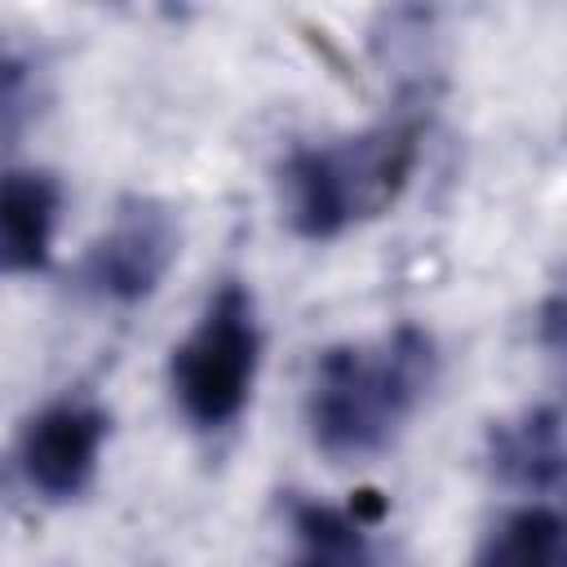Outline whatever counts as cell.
I'll return each mask as SVG.
<instances>
[{"mask_svg": "<svg viewBox=\"0 0 567 567\" xmlns=\"http://www.w3.org/2000/svg\"><path fill=\"white\" fill-rule=\"evenodd\" d=\"M434 337L416 323H399L377 346H328L306 399L315 447L332 461L385 447L434 385Z\"/></svg>", "mask_w": 567, "mask_h": 567, "instance_id": "1", "label": "cell"}, {"mask_svg": "<svg viewBox=\"0 0 567 567\" xmlns=\"http://www.w3.org/2000/svg\"><path fill=\"white\" fill-rule=\"evenodd\" d=\"M416 151V120H390L354 137L297 146L279 168L288 226L301 239H337L341 230L381 217L403 195Z\"/></svg>", "mask_w": 567, "mask_h": 567, "instance_id": "2", "label": "cell"}, {"mask_svg": "<svg viewBox=\"0 0 567 567\" xmlns=\"http://www.w3.org/2000/svg\"><path fill=\"white\" fill-rule=\"evenodd\" d=\"M257 359H261L257 310L248 288L230 279L208 297L199 323L186 332V341L173 350L168 363L173 394L186 421L199 430H221L226 421H235L252 394Z\"/></svg>", "mask_w": 567, "mask_h": 567, "instance_id": "3", "label": "cell"}, {"mask_svg": "<svg viewBox=\"0 0 567 567\" xmlns=\"http://www.w3.org/2000/svg\"><path fill=\"white\" fill-rule=\"evenodd\" d=\"M177 244H182V230H177L173 208L151 195H128V199H120L111 226L89 248L80 279L102 301L137 306L168 275Z\"/></svg>", "mask_w": 567, "mask_h": 567, "instance_id": "4", "label": "cell"}, {"mask_svg": "<svg viewBox=\"0 0 567 567\" xmlns=\"http://www.w3.org/2000/svg\"><path fill=\"white\" fill-rule=\"evenodd\" d=\"M106 425L111 421L93 399H58L40 408L18 439V461L27 483L49 501L80 496L97 470Z\"/></svg>", "mask_w": 567, "mask_h": 567, "instance_id": "5", "label": "cell"}, {"mask_svg": "<svg viewBox=\"0 0 567 567\" xmlns=\"http://www.w3.org/2000/svg\"><path fill=\"white\" fill-rule=\"evenodd\" d=\"M487 465L505 487L567 496V421L554 408H527L487 430Z\"/></svg>", "mask_w": 567, "mask_h": 567, "instance_id": "6", "label": "cell"}, {"mask_svg": "<svg viewBox=\"0 0 567 567\" xmlns=\"http://www.w3.org/2000/svg\"><path fill=\"white\" fill-rule=\"evenodd\" d=\"M62 190L40 168H9L0 186V252L4 270L31 275L49 261Z\"/></svg>", "mask_w": 567, "mask_h": 567, "instance_id": "7", "label": "cell"}, {"mask_svg": "<svg viewBox=\"0 0 567 567\" xmlns=\"http://www.w3.org/2000/svg\"><path fill=\"white\" fill-rule=\"evenodd\" d=\"M288 523L297 554L288 567H385L381 549L372 545V523H363L350 505L332 509L323 501L292 496L288 501Z\"/></svg>", "mask_w": 567, "mask_h": 567, "instance_id": "8", "label": "cell"}, {"mask_svg": "<svg viewBox=\"0 0 567 567\" xmlns=\"http://www.w3.org/2000/svg\"><path fill=\"white\" fill-rule=\"evenodd\" d=\"M474 567H567V496L509 509L478 540Z\"/></svg>", "mask_w": 567, "mask_h": 567, "instance_id": "9", "label": "cell"}, {"mask_svg": "<svg viewBox=\"0 0 567 567\" xmlns=\"http://www.w3.org/2000/svg\"><path fill=\"white\" fill-rule=\"evenodd\" d=\"M540 341L567 359V279L545 297L540 306Z\"/></svg>", "mask_w": 567, "mask_h": 567, "instance_id": "10", "label": "cell"}]
</instances>
